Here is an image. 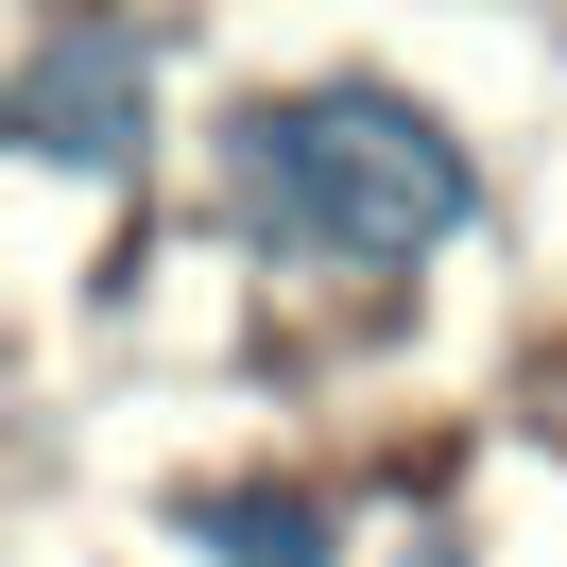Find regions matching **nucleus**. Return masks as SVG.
I'll use <instances>...</instances> for the list:
<instances>
[{"mask_svg":"<svg viewBox=\"0 0 567 567\" xmlns=\"http://www.w3.org/2000/svg\"><path fill=\"white\" fill-rule=\"evenodd\" d=\"M224 207L258 224L276 258H327V276H395V258L464 241L482 224V155L379 70H327V86H258L224 121Z\"/></svg>","mask_w":567,"mask_h":567,"instance_id":"1","label":"nucleus"},{"mask_svg":"<svg viewBox=\"0 0 567 567\" xmlns=\"http://www.w3.org/2000/svg\"><path fill=\"white\" fill-rule=\"evenodd\" d=\"M0 155L35 173H138L155 155V35L138 18H70L0 70Z\"/></svg>","mask_w":567,"mask_h":567,"instance_id":"2","label":"nucleus"},{"mask_svg":"<svg viewBox=\"0 0 567 567\" xmlns=\"http://www.w3.org/2000/svg\"><path fill=\"white\" fill-rule=\"evenodd\" d=\"M173 533H189L207 567H327V550H344L310 482H189V498H173Z\"/></svg>","mask_w":567,"mask_h":567,"instance_id":"3","label":"nucleus"},{"mask_svg":"<svg viewBox=\"0 0 567 567\" xmlns=\"http://www.w3.org/2000/svg\"><path fill=\"white\" fill-rule=\"evenodd\" d=\"M413 567H482V550H464V533H413Z\"/></svg>","mask_w":567,"mask_h":567,"instance_id":"4","label":"nucleus"}]
</instances>
